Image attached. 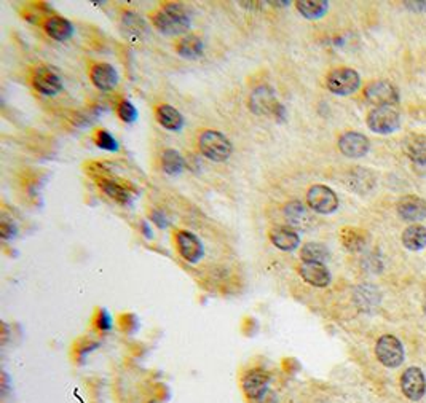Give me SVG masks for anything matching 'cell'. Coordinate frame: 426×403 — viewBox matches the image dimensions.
Returning a JSON list of instances; mask_svg holds the SVG:
<instances>
[{
  "label": "cell",
  "mask_w": 426,
  "mask_h": 403,
  "mask_svg": "<svg viewBox=\"0 0 426 403\" xmlns=\"http://www.w3.org/2000/svg\"><path fill=\"white\" fill-rule=\"evenodd\" d=\"M176 51L179 56H182L185 59H196L203 55V51H205V44H203V40L198 37V35L187 34L177 41Z\"/></svg>",
  "instance_id": "obj_22"
},
{
  "label": "cell",
  "mask_w": 426,
  "mask_h": 403,
  "mask_svg": "<svg viewBox=\"0 0 426 403\" xmlns=\"http://www.w3.org/2000/svg\"><path fill=\"white\" fill-rule=\"evenodd\" d=\"M154 26L163 35H181L192 26L190 16L182 4L168 2L154 15Z\"/></svg>",
  "instance_id": "obj_1"
},
{
  "label": "cell",
  "mask_w": 426,
  "mask_h": 403,
  "mask_svg": "<svg viewBox=\"0 0 426 403\" xmlns=\"http://www.w3.org/2000/svg\"><path fill=\"white\" fill-rule=\"evenodd\" d=\"M342 243L348 250L358 252L364 248L365 238L361 231L355 230V228H345V230H342Z\"/></svg>",
  "instance_id": "obj_29"
},
{
  "label": "cell",
  "mask_w": 426,
  "mask_h": 403,
  "mask_svg": "<svg viewBox=\"0 0 426 403\" xmlns=\"http://www.w3.org/2000/svg\"><path fill=\"white\" fill-rule=\"evenodd\" d=\"M155 117L157 122L163 126V128L170 131H181L184 128V117L176 107L170 104H161L155 110Z\"/></svg>",
  "instance_id": "obj_20"
},
{
  "label": "cell",
  "mask_w": 426,
  "mask_h": 403,
  "mask_svg": "<svg viewBox=\"0 0 426 403\" xmlns=\"http://www.w3.org/2000/svg\"><path fill=\"white\" fill-rule=\"evenodd\" d=\"M160 165L163 172L170 174V176H177L181 174L185 167V160L184 156L177 152V150L173 148H166L163 153H161L160 158Z\"/></svg>",
  "instance_id": "obj_24"
},
{
  "label": "cell",
  "mask_w": 426,
  "mask_h": 403,
  "mask_svg": "<svg viewBox=\"0 0 426 403\" xmlns=\"http://www.w3.org/2000/svg\"><path fill=\"white\" fill-rule=\"evenodd\" d=\"M270 375L262 369H253L243 378V390L251 400H262L268 392Z\"/></svg>",
  "instance_id": "obj_11"
},
{
  "label": "cell",
  "mask_w": 426,
  "mask_h": 403,
  "mask_svg": "<svg viewBox=\"0 0 426 403\" xmlns=\"http://www.w3.org/2000/svg\"><path fill=\"white\" fill-rule=\"evenodd\" d=\"M122 27L125 34L130 35H141L147 31L146 29V23H144L142 18L137 16L133 11H127V13L123 15L122 20Z\"/></svg>",
  "instance_id": "obj_28"
},
{
  "label": "cell",
  "mask_w": 426,
  "mask_h": 403,
  "mask_svg": "<svg viewBox=\"0 0 426 403\" xmlns=\"http://www.w3.org/2000/svg\"><path fill=\"white\" fill-rule=\"evenodd\" d=\"M284 217L286 222L289 224L291 228L294 230H307L310 226V224L313 220H311V215L308 212V209L303 206L300 201H291L287 203L284 206Z\"/></svg>",
  "instance_id": "obj_17"
},
{
  "label": "cell",
  "mask_w": 426,
  "mask_h": 403,
  "mask_svg": "<svg viewBox=\"0 0 426 403\" xmlns=\"http://www.w3.org/2000/svg\"><path fill=\"white\" fill-rule=\"evenodd\" d=\"M299 13L307 20H320L327 13L329 4L326 0H299L296 2Z\"/></svg>",
  "instance_id": "obj_23"
},
{
  "label": "cell",
  "mask_w": 426,
  "mask_h": 403,
  "mask_svg": "<svg viewBox=\"0 0 426 403\" xmlns=\"http://www.w3.org/2000/svg\"><path fill=\"white\" fill-rule=\"evenodd\" d=\"M404 152L417 165H426V137L422 134H409L404 139Z\"/></svg>",
  "instance_id": "obj_21"
},
{
  "label": "cell",
  "mask_w": 426,
  "mask_h": 403,
  "mask_svg": "<svg viewBox=\"0 0 426 403\" xmlns=\"http://www.w3.org/2000/svg\"><path fill=\"white\" fill-rule=\"evenodd\" d=\"M89 78H92L93 85L104 93L112 91L118 85V72L112 64L107 63L93 64L89 70Z\"/></svg>",
  "instance_id": "obj_12"
},
{
  "label": "cell",
  "mask_w": 426,
  "mask_h": 403,
  "mask_svg": "<svg viewBox=\"0 0 426 403\" xmlns=\"http://www.w3.org/2000/svg\"><path fill=\"white\" fill-rule=\"evenodd\" d=\"M300 257L303 262H313V263H324L329 258V250L326 245L320 243H308L305 244L302 250H300Z\"/></svg>",
  "instance_id": "obj_27"
},
{
  "label": "cell",
  "mask_w": 426,
  "mask_h": 403,
  "mask_svg": "<svg viewBox=\"0 0 426 403\" xmlns=\"http://www.w3.org/2000/svg\"><path fill=\"white\" fill-rule=\"evenodd\" d=\"M327 89L337 96H348L353 94L361 85V78L356 70L342 68L335 69L327 75L326 80Z\"/></svg>",
  "instance_id": "obj_5"
},
{
  "label": "cell",
  "mask_w": 426,
  "mask_h": 403,
  "mask_svg": "<svg viewBox=\"0 0 426 403\" xmlns=\"http://www.w3.org/2000/svg\"><path fill=\"white\" fill-rule=\"evenodd\" d=\"M117 113H118V118L128 124L134 123L137 120V109L133 105V102H130L127 99L120 102L117 107Z\"/></svg>",
  "instance_id": "obj_31"
},
{
  "label": "cell",
  "mask_w": 426,
  "mask_h": 403,
  "mask_svg": "<svg viewBox=\"0 0 426 403\" xmlns=\"http://www.w3.org/2000/svg\"><path fill=\"white\" fill-rule=\"evenodd\" d=\"M401 389L409 400H420L426 392V380L423 371L417 366L407 369L401 376Z\"/></svg>",
  "instance_id": "obj_13"
},
{
  "label": "cell",
  "mask_w": 426,
  "mask_h": 403,
  "mask_svg": "<svg viewBox=\"0 0 426 403\" xmlns=\"http://www.w3.org/2000/svg\"><path fill=\"white\" fill-rule=\"evenodd\" d=\"M141 228H142V231H144V234H146L147 238H150L152 236V234H150V228H149V225L146 224V222H142V225H141Z\"/></svg>",
  "instance_id": "obj_35"
},
{
  "label": "cell",
  "mask_w": 426,
  "mask_h": 403,
  "mask_svg": "<svg viewBox=\"0 0 426 403\" xmlns=\"http://www.w3.org/2000/svg\"><path fill=\"white\" fill-rule=\"evenodd\" d=\"M401 219L407 222H418L426 219V203L418 196H406L398 204Z\"/></svg>",
  "instance_id": "obj_19"
},
{
  "label": "cell",
  "mask_w": 426,
  "mask_h": 403,
  "mask_svg": "<svg viewBox=\"0 0 426 403\" xmlns=\"http://www.w3.org/2000/svg\"><path fill=\"white\" fill-rule=\"evenodd\" d=\"M16 233H18V230H16V225L13 224V222L2 220V224H0V234H2V238L5 241L16 236Z\"/></svg>",
  "instance_id": "obj_32"
},
{
  "label": "cell",
  "mask_w": 426,
  "mask_h": 403,
  "mask_svg": "<svg viewBox=\"0 0 426 403\" xmlns=\"http://www.w3.org/2000/svg\"><path fill=\"white\" fill-rule=\"evenodd\" d=\"M299 274L307 284L313 287H327L331 284V273L324 267V263H313V262H302L299 267Z\"/></svg>",
  "instance_id": "obj_15"
},
{
  "label": "cell",
  "mask_w": 426,
  "mask_h": 403,
  "mask_svg": "<svg viewBox=\"0 0 426 403\" xmlns=\"http://www.w3.org/2000/svg\"><path fill=\"white\" fill-rule=\"evenodd\" d=\"M150 220H152L158 228H166L168 225H170V220H168L166 214L161 212V210H158V209H154L152 212H150Z\"/></svg>",
  "instance_id": "obj_34"
},
{
  "label": "cell",
  "mask_w": 426,
  "mask_h": 403,
  "mask_svg": "<svg viewBox=\"0 0 426 403\" xmlns=\"http://www.w3.org/2000/svg\"><path fill=\"white\" fill-rule=\"evenodd\" d=\"M268 238L275 248L284 252H292L299 248V233L291 226H275L270 230Z\"/></svg>",
  "instance_id": "obj_16"
},
{
  "label": "cell",
  "mask_w": 426,
  "mask_h": 403,
  "mask_svg": "<svg viewBox=\"0 0 426 403\" xmlns=\"http://www.w3.org/2000/svg\"><path fill=\"white\" fill-rule=\"evenodd\" d=\"M403 244L409 250H422L426 245V228L412 225L403 233Z\"/></svg>",
  "instance_id": "obj_25"
},
{
  "label": "cell",
  "mask_w": 426,
  "mask_h": 403,
  "mask_svg": "<svg viewBox=\"0 0 426 403\" xmlns=\"http://www.w3.org/2000/svg\"><path fill=\"white\" fill-rule=\"evenodd\" d=\"M273 5H278V7H284V5H289V2H272Z\"/></svg>",
  "instance_id": "obj_36"
},
{
  "label": "cell",
  "mask_w": 426,
  "mask_h": 403,
  "mask_svg": "<svg viewBox=\"0 0 426 403\" xmlns=\"http://www.w3.org/2000/svg\"><path fill=\"white\" fill-rule=\"evenodd\" d=\"M96 327H98L99 330H104V332L112 328V317L109 316V312L107 311L99 312L98 317H96Z\"/></svg>",
  "instance_id": "obj_33"
},
{
  "label": "cell",
  "mask_w": 426,
  "mask_h": 403,
  "mask_svg": "<svg viewBox=\"0 0 426 403\" xmlns=\"http://www.w3.org/2000/svg\"><path fill=\"white\" fill-rule=\"evenodd\" d=\"M99 186H101V190H103L107 196L112 198L113 201H117L120 204H128L131 201L130 190H127L125 186L117 184L115 180L104 179V180H101Z\"/></svg>",
  "instance_id": "obj_26"
},
{
  "label": "cell",
  "mask_w": 426,
  "mask_h": 403,
  "mask_svg": "<svg viewBox=\"0 0 426 403\" xmlns=\"http://www.w3.org/2000/svg\"><path fill=\"white\" fill-rule=\"evenodd\" d=\"M198 148L205 158L214 163H224L230 158L233 146L224 132L215 129H205L198 137Z\"/></svg>",
  "instance_id": "obj_2"
},
{
  "label": "cell",
  "mask_w": 426,
  "mask_h": 403,
  "mask_svg": "<svg viewBox=\"0 0 426 403\" xmlns=\"http://www.w3.org/2000/svg\"><path fill=\"white\" fill-rule=\"evenodd\" d=\"M369 139L365 136H363L361 132H345V134L340 136L339 139V148L340 152L344 153L348 158H361L365 153L369 152Z\"/></svg>",
  "instance_id": "obj_14"
},
{
  "label": "cell",
  "mask_w": 426,
  "mask_h": 403,
  "mask_svg": "<svg viewBox=\"0 0 426 403\" xmlns=\"http://www.w3.org/2000/svg\"><path fill=\"white\" fill-rule=\"evenodd\" d=\"M308 207L316 214H332L339 207V198L335 191L326 185H313L307 191Z\"/></svg>",
  "instance_id": "obj_4"
},
{
  "label": "cell",
  "mask_w": 426,
  "mask_h": 403,
  "mask_svg": "<svg viewBox=\"0 0 426 403\" xmlns=\"http://www.w3.org/2000/svg\"><path fill=\"white\" fill-rule=\"evenodd\" d=\"M375 354L377 359H379L383 365L388 366V369L399 366L404 360L403 345H401V341L393 335H385L377 341Z\"/></svg>",
  "instance_id": "obj_7"
},
{
  "label": "cell",
  "mask_w": 426,
  "mask_h": 403,
  "mask_svg": "<svg viewBox=\"0 0 426 403\" xmlns=\"http://www.w3.org/2000/svg\"><path fill=\"white\" fill-rule=\"evenodd\" d=\"M48 37L56 41H65L74 35V24L63 16H48L44 24Z\"/></svg>",
  "instance_id": "obj_18"
},
{
  "label": "cell",
  "mask_w": 426,
  "mask_h": 403,
  "mask_svg": "<svg viewBox=\"0 0 426 403\" xmlns=\"http://www.w3.org/2000/svg\"><path fill=\"white\" fill-rule=\"evenodd\" d=\"M364 96L368 102L377 107H393L396 102H399V93L391 83L388 82H374L364 89Z\"/></svg>",
  "instance_id": "obj_9"
},
{
  "label": "cell",
  "mask_w": 426,
  "mask_h": 403,
  "mask_svg": "<svg viewBox=\"0 0 426 403\" xmlns=\"http://www.w3.org/2000/svg\"><path fill=\"white\" fill-rule=\"evenodd\" d=\"M399 113L389 105L375 107L368 117V126L370 131L379 132V134H391L399 128Z\"/></svg>",
  "instance_id": "obj_8"
},
{
  "label": "cell",
  "mask_w": 426,
  "mask_h": 403,
  "mask_svg": "<svg viewBox=\"0 0 426 403\" xmlns=\"http://www.w3.org/2000/svg\"><path fill=\"white\" fill-rule=\"evenodd\" d=\"M176 245L181 257L185 262L195 264L205 257V248L201 241L198 239L194 233L187 230H181L176 233Z\"/></svg>",
  "instance_id": "obj_10"
},
{
  "label": "cell",
  "mask_w": 426,
  "mask_h": 403,
  "mask_svg": "<svg viewBox=\"0 0 426 403\" xmlns=\"http://www.w3.org/2000/svg\"><path fill=\"white\" fill-rule=\"evenodd\" d=\"M249 109L257 115H273L278 118L284 112V107L278 102L273 88L267 85L254 89L249 98Z\"/></svg>",
  "instance_id": "obj_3"
},
{
  "label": "cell",
  "mask_w": 426,
  "mask_h": 403,
  "mask_svg": "<svg viewBox=\"0 0 426 403\" xmlns=\"http://www.w3.org/2000/svg\"><path fill=\"white\" fill-rule=\"evenodd\" d=\"M94 143H96V147L101 150H107V152H118V148H120L118 141L112 136V132L106 131V129L96 131Z\"/></svg>",
  "instance_id": "obj_30"
},
{
  "label": "cell",
  "mask_w": 426,
  "mask_h": 403,
  "mask_svg": "<svg viewBox=\"0 0 426 403\" xmlns=\"http://www.w3.org/2000/svg\"><path fill=\"white\" fill-rule=\"evenodd\" d=\"M31 83L35 91L46 96V98H55L56 94L63 91L61 77L46 65H40L32 72Z\"/></svg>",
  "instance_id": "obj_6"
}]
</instances>
